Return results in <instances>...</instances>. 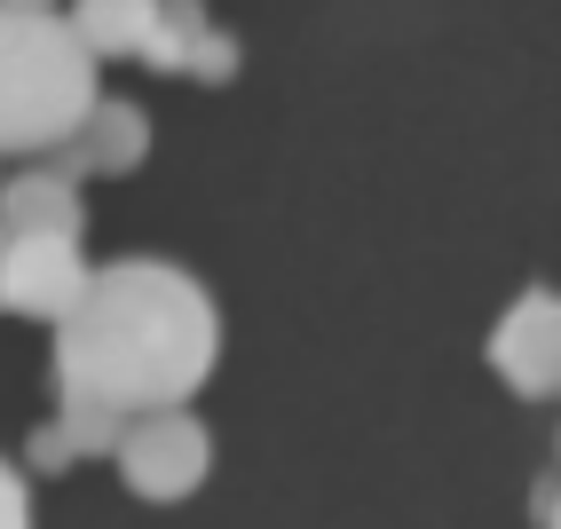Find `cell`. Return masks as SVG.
Returning <instances> with one entry per match:
<instances>
[{"mask_svg": "<svg viewBox=\"0 0 561 529\" xmlns=\"http://www.w3.org/2000/svg\"><path fill=\"white\" fill-rule=\"evenodd\" d=\"M221 356L214 292L159 253L88 269L80 300L56 317V380H88L119 411L191 403Z\"/></svg>", "mask_w": 561, "mask_h": 529, "instance_id": "cell-1", "label": "cell"}, {"mask_svg": "<svg viewBox=\"0 0 561 529\" xmlns=\"http://www.w3.org/2000/svg\"><path fill=\"white\" fill-rule=\"evenodd\" d=\"M95 103V56L56 9H0V150L41 159Z\"/></svg>", "mask_w": 561, "mask_h": 529, "instance_id": "cell-2", "label": "cell"}, {"mask_svg": "<svg viewBox=\"0 0 561 529\" xmlns=\"http://www.w3.org/2000/svg\"><path fill=\"white\" fill-rule=\"evenodd\" d=\"M111 459H119V474H127L135 498L174 506V498H191V490L206 482L214 442H206V419H198L191 403H151V411H127Z\"/></svg>", "mask_w": 561, "mask_h": 529, "instance_id": "cell-3", "label": "cell"}, {"mask_svg": "<svg viewBox=\"0 0 561 529\" xmlns=\"http://www.w3.org/2000/svg\"><path fill=\"white\" fill-rule=\"evenodd\" d=\"M491 364L514 395H561V292L530 285L491 332Z\"/></svg>", "mask_w": 561, "mask_h": 529, "instance_id": "cell-4", "label": "cell"}, {"mask_svg": "<svg viewBox=\"0 0 561 529\" xmlns=\"http://www.w3.org/2000/svg\"><path fill=\"white\" fill-rule=\"evenodd\" d=\"M88 285V261H80V238H16L9 230V269H0V309L16 317H64Z\"/></svg>", "mask_w": 561, "mask_h": 529, "instance_id": "cell-5", "label": "cell"}, {"mask_svg": "<svg viewBox=\"0 0 561 529\" xmlns=\"http://www.w3.org/2000/svg\"><path fill=\"white\" fill-rule=\"evenodd\" d=\"M142 150H151V119H142V103H127V95H95L88 119L71 127L56 150H41V159L88 182V174H135Z\"/></svg>", "mask_w": 561, "mask_h": 529, "instance_id": "cell-6", "label": "cell"}, {"mask_svg": "<svg viewBox=\"0 0 561 529\" xmlns=\"http://www.w3.org/2000/svg\"><path fill=\"white\" fill-rule=\"evenodd\" d=\"M80 174H64L48 159H32L24 174L0 182V230H16V238H80Z\"/></svg>", "mask_w": 561, "mask_h": 529, "instance_id": "cell-7", "label": "cell"}, {"mask_svg": "<svg viewBox=\"0 0 561 529\" xmlns=\"http://www.w3.org/2000/svg\"><path fill=\"white\" fill-rule=\"evenodd\" d=\"M159 24V0H71V32L88 41V56H142Z\"/></svg>", "mask_w": 561, "mask_h": 529, "instance_id": "cell-8", "label": "cell"}, {"mask_svg": "<svg viewBox=\"0 0 561 529\" xmlns=\"http://www.w3.org/2000/svg\"><path fill=\"white\" fill-rule=\"evenodd\" d=\"M56 427L71 435V450H111L127 427V411L111 395H95L88 380H56Z\"/></svg>", "mask_w": 561, "mask_h": 529, "instance_id": "cell-9", "label": "cell"}, {"mask_svg": "<svg viewBox=\"0 0 561 529\" xmlns=\"http://www.w3.org/2000/svg\"><path fill=\"white\" fill-rule=\"evenodd\" d=\"M191 71H198V80H230V71H238V41H230V32H214V24H206V41H198Z\"/></svg>", "mask_w": 561, "mask_h": 529, "instance_id": "cell-10", "label": "cell"}, {"mask_svg": "<svg viewBox=\"0 0 561 529\" xmlns=\"http://www.w3.org/2000/svg\"><path fill=\"white\" fill-rule=\"evenodd\" d=\"M71 459H80V450H71V435L48 419V427H32V467H41V474H64Z\"/></svg>", "mask_w": 561, "mask_h": 529, "instance_id": "cell-11", "label": "cell"}, {"mask_svg": "<svg viewBox=\"0 0 561 529\" xmlns=\"http://www.w3.org/2000/svg\"><path fill=\"white\" fill-rule=\"evenodd\" d=\"M0 529H32V498H24V474L0 459Z\"/></svg>", "mask_w": 561, "mask_h": 529, "instance_id": "cell-12", "label": "cell"}, {"mask_svg": "<svg viewBox=\"0 0 561 529\" xmlns=\"http://www.w3.org/2000/svg\"><path fill=\"white\" fill-rule=\"evenodd\" d=\"M0 9H48V0H0Z\"/></svg>", "mask_w": 561, "mask_h": 529, "instance_id": "cell-13", "label": "cell"}, {"mask_svg": "<svg viewBox=\"0 0 561 529\" xmlns=\"http://www.w3.org/2000/svg\"><path fill=\"white\" fill-rule=\"evenodd\" d=\"M546 529H561V490H553V514H546Z\"/></svg>", "mask_w": 561, "mask_h": 529, "instance_id": "cell-14", "label": "cell"}, {"mask_svg": "<svg viewBox=\"0 0 561 529\" xmlns=\"http://www.w3.org/2000/svg\"><path fill=\"white\" fill-rule=\"evenodd\" d=\"M0 269H9V230H0Z\"/></svg>", "mask_w": 561, "mask_h": 529, "instance_id": "cell-15", "label": "cell"}, {"mask_svg": "<svg viewBox=\"0 0 561 529\" xmlns=\"http://www.w3.org/2000/svg\"><path fill=\"white\" fill-rule=\"evenodd\" d=\"M553 442H561V435H553Z\"/></svg>", "mask_w": 561, "mask_h": 529, "instance_id": "cell-16", "label": "cell"}]
</instances>
